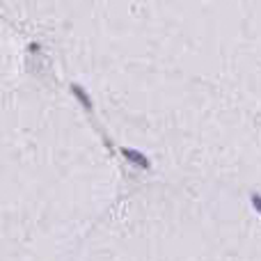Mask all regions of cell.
I'll return each instance as SVG.
<instances>
[{"instance_id": "3957f363", "label": "cell", "mask_w": 261, "mask_h": 261, "mask_svg": "<svg viewBox=\"0 0 261 261\" xmlns=\"http://www.w3.org/2000/svg\"><path fill=\"white\" fill-rule=\"evenodd\" d=\"M252 206L257 209V213L261 216V195H257V193L252 195Z\"/></svg>"}, {"instance_id": "7a4b0ae2", "label": "cell", "mask_w": 261, "mask_h": 261, "mask_svg": "<svg viewBox=\"0 0 261 261\" xmlns=\"http://www.w3.org/2000/svg\"><path fill=\"white\" fill-rule=\"evenodd\" d=\"M71 94H74V97L78 99V101H80L82 105H85V110H87V112H92V110H94V103H92L90 94H87V92L82 90V87H80V85H78V82H71Z\"/></svg>"}, {"instance_id": "6da1fadb", "label": "cell", "mask_w": 261, "mask_h": 261, "mask_svg": "<svg viewBox=\"0 0 261 261\" xmlns=\"http://www.w3.org/2000/svg\"><path fill=\"white\" fill-rule=\"evenodd\" d=\"M120 154L126 161H131L133 165H138V167H142V170H151V161L142 151H138V149H131V147H121L120 149Z\"/></svg>"}]
</instances>
